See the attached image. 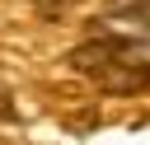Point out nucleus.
Here are the masks:
<instances>
[{
  "instance_id": "7ed1b4c3",
  "label": "nucleus",
  "mask_w": 150,
  "mask_h": 145,
  "mask_svg": "<svg viewBox=\"0 0 150 145\" xmlns=\"http://www.w3.org/2000/svg\"><path fill=\"white\" fill-rule=\"evenodd\" d=\"M33 5H38V14H47V19H61L75 0H33Z\"/></svg>"
},
{
  "instance_id": "f03ea898",
  "label": "nucleus",
  "mask_w": 150,
  "mask_h": 145,
  "mask_svg": "<svg viewBox=\"0 0 150 145\" xmlns=\"http://www.w3.org/2000/svg\"><path fill=\"white\" fill-rule=\"evenodd\" d=\"M98 23H103L108 33L150 37V0H103V5H98Z\"/></svg>"
},
{
  "instance_id": "f257e3e1",
  "label": "nucleus",
  "mask_w": 150,
  "mask_h": 145,
  "mask_svg": "<svg viewBox=\"0 0 150 145\" xmlns=\"http://www.w3.org/2000/svg\"><path fill=\"white\" fill-rule=\"evenodd\" d=\"M70 65L84 70L94 84L112 89V94H131L150 84V37L136 33H98L84 47L70 51Z\"/></svg>"
}]
</instances>
